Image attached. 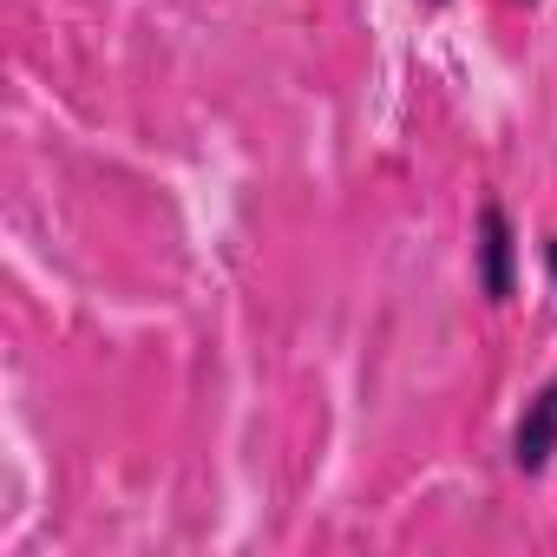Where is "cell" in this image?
<instances>
[{"label":"cell","instance_id":"cell-4","mask_svg":"<svg viewBox=\"0 0 557 557\" xmlns=\"http://www.w3.org/2000/svg\"><path fill=\"white\" fill-rule=\"evenodd\" d=\"M433 8H440V0H433Z\"/></svg>","mask_w":557,"mask_h":557},{"label":"cell","instance_id":"cell-1","mask_svg":"<svg viewBox=\"0 0 557 557\" xmlns=\"http://www.w3.org/2000/svg\"><path fill=\"white\" fill-rule=\"evenodd\" d=\"M557 459V374L524 400L518 426H511V466L518 472H544Z\"/></svg>","mask_w":557,"mask_h":557},{"label":"cell","instance_id":"cell-3","mask_svg":"<svg viewBox=\"0 0 557 557\" xmlns=\"http://www.w3.org/2000/svg\"><path fill=\"white\" fill-rule=\"evenodd\" d=\"M544 275H550V289H557V236H544Z\"/></svg>","mask_w":557,"mask_h":557},{"label":"cell","instance_id":"cell-2","mask_svg":"<svg viewBox=\"0 0 557 557\" xmlns=\"http://www.w3.org/2000/svg\"><path fill=\"white\" fill-rule=\"evenodd\" d=\"M479 289H485V302L511 296V216H505V203H479Z\"/></svg>","mask_w":557,"mask_h":557}]
</instances>
